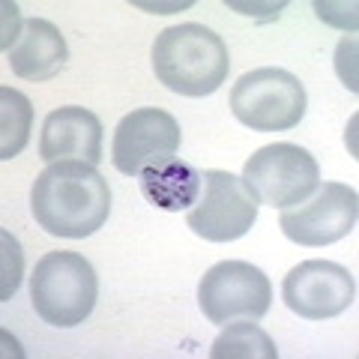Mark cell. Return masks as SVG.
<instances>
[{
	"instance_id": "1",
	"label": "cell",
	"mask_w": 359,
	"mask_h": 359,
	"mask_svg": "<svg viewBox=\"0 0 359 359\" xmlns=\"http://www.w3.org/2000/svg\"><path fill=\"white\" fill-rule=\"evenodd\" d=\"M30 210L36 224L51 237L84 240L108 222V180L87 162H54L33 180Z\"/></svg>"
},
{
	"instance_id": "2",
	"label": "cell",
	"mask_w": 359,
	"mask_h": 359,
	"mask_svg": "<svg viewBox=\"0 0 359 359\" xmlns=\"http://www.w3.org/2000/svg\"><path fill=\"white\" fill-rule=\"evenodd\" d=\"M228 45L198 21L165 27L153 42V72L159 84L180 96L201 99L228 81Z\"/></svg>"
},
{
	"instance_id": "3",
	"label": "cell",
	"mask_w": 359,
	"mask_h": 359,
	"mask_svg": "<svg viewBox=\"0 0 359 359\" xmlns=\"http://www.w3.org/2000/svg\"><path fill=\"white\" fill-rule=\"evenodd\" d=\"M30 299L36 314L51 327L69 330L84 323L99 299L93 264L78 252H48L30 276Z\"/></svg>"
},
{
	"instance_id": "4",
	"label": "cell",
	"mask_w": 359,
	"mask_h": 359,
	"mask_svg": "<svg viewBox=\"0 0 359 359\" xmlns=\"http://www.w3.org/2000/svg\"><path fill=\"white\" fill-rule=\"evenodd\" d=\"M306 87L278 66L245 72L231 90V111L252 132H287L306 117Z\"/></svg>"
},
{
	"instance_id": "5",
	"label": "cell",
	"mask_w": 359,
	"mask_h": 359,
	"mask_svg": "<svg viewBox=\"0 0 359 359\" xmlns=\"http://www.w3.org/2000/svg\"><path fill=\"white\" fill-rule=\"evenodd\" d=\"M243 183L252 189L257 204L285 210L306 201L318 189L320 168L306 147L290 141H276L249 156L243 168Z\"/></svg>"
},
{
	"instance_id": "6",
	"label": "cell",
	"mask_w": 359,
	"mask_h": 359,
	"mask_svg": "<svg viewBox=\"0 0 359 359\" xmlns=\"http://www.w3.org/2000/svg\"><path fill=\"white\" fill-rule=\"evenodd\" d=\"M273 302V285L264 269L249 261H222L210 266L198 285V306L210 323L261 320Z\"/></svg>"
},
{
	"instance_id": "7",
	"label": "cell",
	"mask_w": 359,
	"mask_h": 359,
	"mask_svg": "<svg viewBox=\"0 0 359 359\" xmlns=\"http://www.w3.org/2000/svg\"><path fill=\"white\" fill-rule=\"evenodd\" d=\"M257 222V198L231 171H204L201 195L186 212V224L207 243H233Z\"/></svg>"
},
{
	"instance_id": "8",
	"label": "cell",
	"mask_w": 359,
	"mask_h": 359,
	"mask_svg": "<svg viewBox=\"0 0 359 359\" xmlns=\"http://www.w3.org/2000/svg\"><path fill=\"white\" fill-rule=\"evenodd\" d=\"M356 216H359V198L353 189L344 183H323L306 201L285 207L278 228H282V233L290 243L320 249V245H332L344 240L356 228Z\"/></svg>"
},
{
	"instance_id": "9",
	"label": "cell",
	"mask_w": 359,
	"mask_h": 359,
	"mask_svg": "<svg viewBox=\"0 0 359 359\" xmlns=\"http://www.w3.org/2000/svg\"><path fill=\"white\" fill-rule=\"evenodd\" d=\"M180 150V123L165 108H138L114 129L111 162L120 174L141 177L147 168L174 159Z\"/></svg>"
},
{
	"instance_id": "10",
	"label": "cell",
	"mask_w": 359,
	"mask_h": 359,
	"mask_svg": "<svg viewBox=\"0 0 359 359\" xmlns=\"http://www.w3.org/2000/svg\"><path fill=\"white\" fill-rule=\"evenodd\" d=\"M285 306L302 320H330L356 299L353 273L335 261H302L282 282Z\"/></svg>"
},
{
	"instance_id": "11",
	"label": "cell",
	"mask_w": 359,
	"mask_h": 359,
	"mask_svg": "<svg viewBox=\"0 0 359 359\" xmlns=\"http://www.w3.org/2000/svg\"><path fill=\"white\" fill-rule=\"evenodd\" d=\"M39 156L48 165L54 162H102V123L93 111L81 105H63L54 108L42 123Z\"/></svg>"
},
{
	"instance_id": "12",
	"label": "cell",
	"mask_w": 359,
	"mask_h": 359,
	"mask_svg": "<svg viewBox=\"0 0 359 359\" xmlns=\"http://www.w3.org/2000/svg\"><path fill=\"white\" fill-rule=\"evenodd\" d=\"M6 60L13 72L25 81H51L54 75L66 69L69 48H66V39L57 25L45 18H27L13 51H6Z\"/></svg>"
},
{
	"instance_id": "13",
	"label": "cell",
	"mask_w": 359,
	"mask_h": 359,
	"mask_svg": "<svg viewBox=\"0 0 359 359\" xmlns=\"http://www.w3.org/2000/svg\"><path fill=\"white\" fill-rule=\"evenodd\" d=\"M201 183H204V174L195 165L177 159V156L147 168L138 177L141 195L147 198V204L165 212H180V210L192 207L201 195Z\"/></svg>"
},
{
	"instance_id": "14",
	"label": "cell",
	"mask_w": 359,
	"mask_h": 359,
	"mask_svg": "<svg viewBox=\"0 0 359 359\" xmlns=\"http://www.w3.org/2000/svg\"><path fill=\"white\" fill-rule=\"evenodd\" d=\"M212 359H278V347L255 320H231L210 347Z\"/></svg>"
},
{
	"instance_id": "15",
	"label": "cell",
	"mask_w": 359,
	"mask_h": 359,
	"mask_svg": "<svg viewBox=\"0 0 359 359\" xmlns=\"http://www.w3.org/2000/svg\"><path fill=\"white\" fill-rule=\"evenodd\" d=\"M33 105L25 93L13 87H0V159L9 162L30 141Z\"/></svg>"
},
{
	"instance_id": "16",
	"label": "cell",
	"mask_w": 359,
	"mask_h": 359,
	"mask_svg": "<svg viewBox=\"0 0 359 359\" xmlns=\"http://www.w3.org/2000/svg\"><path fill=\"white\" fill-rule=\"evenodd\" d=\"M353 60H356V39L351 36V39H341L339 42V48H335V69H339V75H341V81L347 84V90H359V84H356V72H353Z\"/></svg>"
},
{
	"instance_id": "17",
	"label": "cell",
	"mask_w": 359,
	"mask_h": 359,
	"mask_svg": "<svg viewBox=\"0 0 359 359\" xmlns=\"http://www.w3.org/2000/svg\"><path fill=\"white\" fill-rule=\"evenodd\" d=\"M25 25H18V6L15 4H4V48L13 51V42L21 36V30Z\"/></svg>"
}]
</instances>
